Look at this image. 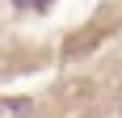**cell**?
<instances>
[{
    "label": "cell",
    "instance_id": "obj_1",
    "mask_svg": "<svg viewBox=\"0 0 122 118\" xmlns=\"http://www.w3.org/2000/svg\"><path fill=\"white\" fill-rule=\"evenodd\" d=\"M34 101L30 97H0V118H30Z\"/></svg>",
    "mask_w": 122,
    "mask_h": 118
}]
</instances>
